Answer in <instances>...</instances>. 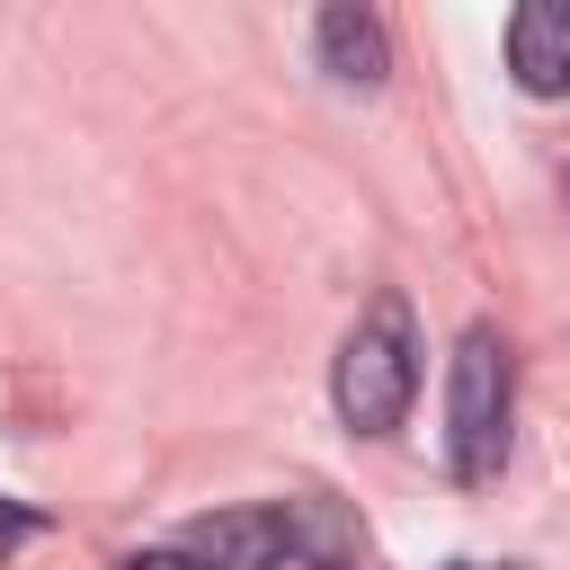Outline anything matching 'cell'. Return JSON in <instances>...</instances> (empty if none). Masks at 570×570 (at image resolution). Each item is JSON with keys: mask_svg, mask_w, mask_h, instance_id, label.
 <instances>
[{"mask_svg": "<svg viewBox=\"0 0 570 570\" xmlns=\"http://www.w3.org/2000/svg\"><path fill=\"white\" fill-rule=\"evenodd\" d=\"M338 419L356 428V436H383V428H401V410H410V392H419V338H410V303L401 294H374L365 303V321L347 330V347H338Z\"/></svg>", "mask_w": 570, "mask_h": 570, "instance_id": "cell-1", "label": "cell"}, {"mask_svg": "<svg viewBox=\"0 0 570 570\" xmlns=\"http://www.w3.org/2000/svg\"><path fill=\"white\" fill-rule=\"evenodd\" d=\"M508 401H517L508 338L499 330H463L454 383H445V463H454V481H490L508 463Z\"/></svg>", "mask_w": 570, "mask_h": 570, "instance_id": "cell-2", "label": "cell"}, {"mask_svg": "<svg viewBox=\"0 0 570 570\" xmlns=\"http://www.w3.org/2000/svg\"><path fill=\"white\" fill-rule=\"evenodd\" d=\"M196 570H285L303 552V517L294 508H214L187 525L178 543Z\"/></svg>", "mask_w": 570, "mask_h": 570, "instance_id": "cell-3", "label": "cell"}, {"mask_svg": "<svg viewBox=\"0 0 570 570\" xmlns=\"http://www.w3.org/2000/svg\"><path fill=\"white\" fill-rule=\"evenodd\" d=\"M508 71L525 98H561L570 89V0H525L508 18Z\"/></svg>", "mask_w": 570, "mask_h": 570, "instance_id": "cell-4", "label": "cell"}, {"mask_svg": "<svg viewBox=\"0 0 570 570\" xmlns=\"http://www.w3.org/2000/svg\"><path fill=\"white\" fill-rule=\"evenodd\" d=\"M321 71L330 80H356V89H374L383 80V62H392V45H383V18L374 9H321Z\"/></svg>", "mask_w": 570, "mask_h": 570, "instance_id": "cell-5", "label": "cell"}, {"mask_svg": "<svg viewBox=\"0 0 570 570\" xmlns=\"http://www.w3.org/2000/svg\"><path fill=\"white\" fill-rule=\"evenodd\" d=\"M27 534H36V517H27V508H9V499H0V552H9V543H27Z\"/></svg>", "mask_w": 570, "mask_h": 570, "instance_id": "cell-6", "label": "cell"}, {"mask_svg": "<svg viewBox=\"0 0 570 570\" xmlns=\"http://www.w3.org/2000/svg\"><path fill=\"white\" fill-rule=\"evenodd\" d=\"M116 570H196L187 552H134V561H116Z\"/></svg>", "mask_w": 570, "mask_h": 570, "instance_id": "cell-7", "label": "cell"}, {"mask_svg": "<svg viewBox=\"0 0 570 570\" xmlns=\"http://www.w3.org/2000/svg\"><path fill=\"white\" fill-rule=\"evenodd\" d=\"M445 570H481V561H445Z\"/></svg>", "mask_w": 570, "mask_h": 570, "instance_id": "cell-8", "label": "cell"}]
</instances>
